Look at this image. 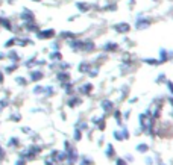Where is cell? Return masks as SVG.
I'll return each instance as SVG.
<instances>
[{
	"instance_id": "6da1fadb",
	"label": "cell",
	"mask_w": 173,
	"mask_h": 165,
	"mask_svg": "<svg viewBox=\"0 0 173 165\" xmlns=\"http://www.w3.org/2000/svg\"><path fill=\"white\" fill-rule=\"evenodd\" d=\"M41 151H43V147H41V145H38V144H31V145H28L26 148H23V150L18 151V158L26 159V161L29 162V161L36 159L39 155H41Z\"/></svg>"
},
{
	"instance_id": "7a4b0ae2",
	"label": "cell",
	"mask_w": 173,
	"mask_h": 165,
	"mask_svg": "<svg viewBox=\"0 0 173 165\" xmlns=\"http://www.w3.org/2000/svg\"><path fill=\"white\" fill-rule=\"evenodd\" d=\"M35 35L38 40H52V38H55L56 32L55 29H39Z\"/></svg>"
},
{
	"instance_id": "3957f363",
	"label": "cell",
	"mask_w": 173,
	"mask_h": 165,
	"mask_svg": "<svg viewBox=\"0 0 173 165\" xmlns=\"http://www.w3.org/2000/svg\"><path fill=\"white\" fill-rule=\"evenodd\" d=\"M44 79V71L39 70V68H35V70H31L29 71V80L34 82V83H38Z\"/></svg>"
},
{
	"instance_id": "277c9868",
	"label": "cell",
	"mask_w": 173,
	"mask_h": 165,
	"mask_svg": "<svg viewBox=\"0 0 173 165\" xmlns=\"http://www.w3.org/2000/svg\"><path fill=\"white\" fill-rule=\"evenodd\" d=\"M20 18H21L23 23H34V21H35V14H34L31 9L23 8L21 14H20Z\"/></svg>"
},
{
	"instance_id": "5b68a950",
	"label": "cell",
	"mask_w": 173,
	"mask_h": 165,
	"mask_svg": "<svg viewBox=\"0 0 173 165\" xmlns=\"http://www.w3.org/2000/svg\"><path fill=\"white\" fill-rule=\"evenodd\" d=\"M96 50V43L91 41V40H85L82 41V47H81V52L82 53H91Z\"/></svg>"
},
{
	"instance_id": "8992f818",
	"label": "cell",
	"mask_w": 173,
	"mask_h": 165,
	"mask_svg": "<svg viewBox=\"0 0 173 165\" xmlns=\"http://www.w3.org/2000/svg\"><path fill=\"white\" fill-rule=\"evenodd\" d=\"M6 59H9V62H14V64H20L21 56L15 48H9V52L6 53Z\"/></svg>"
},
{
	"instance_id": "52a82bcc",
	"label": "cell",
	"mask_w": 173,
	"mask_h": 165,
	"mask_svg": "<svg viewBox=\"0 0 173 165\" xmlns=\"http://www.w3.org/2000/svg\"><path fill=\"white\" fill-rule=\"evenodd\" d=\"M20 145H21V139L18 136H11L6 143V147L11 150H17V148H20Z\"/></svg>"
},
{
	"instance_id": "ba28073f",
	"label": "cell",
	"mask_w": 173,
	"mask_h": 165,
	"mask_svg": "<svg viewBox=\"0 0 173 165\" xmlns=\"http://www.w3.org/2000/svg\"><path fill=\"white\" fill-rule=\"evenodd\" d=\"M93 90H94V86H93V83H90V82H85V83H82L81 86H79V93H81L82 96H90L91 93H93Z\"/></svg>"
},
{
	"instance_id": "9c48e42d",
	"label": "cell",
	"mask_w": 173,
	"mask_h": 165,
	"mask_svg": "<svg viewBox=\"0 0 173 165\" xmlns=\"http://www.w3.org/2000/svg\"><path fill=\"white\" fill-rule=\"evenodd\" d=\"M81 103H82V98L79 97L77 94H73V96H70L67 98V106L69 108H76V106H79Z\"/></svg>"
},
{
	"instance_id": "30bf717a",
	"label": "cell",
	"mask_w": 173,
	"mask_h": 165,
	"mask_svg": "<svg viewBox=\"0 0 173 165\" xmlns=\"http://www.w3.org/2000/svg\"><path fill=\"white\" fill-rule=\"evenodd\" d=\"M56 80L62 85V83H65V82H70V80H72V76H70L69 71H58V73H56Z\"/></svg>"
},
{
	"instance_id": "8fae6325",
	"label": "cell",
	"mask_w": 173,
	"mask_h": 165,
	"mask_svg": "<svg viewBox=\"0 0 173 165\" xmlns=\"http://www.w3.org/2000/svg\"><path fill=\"white\" fill-rule=\"evenodd\" d=\"M114 30L115 32H118V33H128L129 30H131V24H128V23H117V24H114Z\"/></svg>"
},
{
	"instance_id": "7c38bea8",
	"label": "cell",
	"mask_w": 173,
	"mask_h": 165,
	"mask_svg": "<svg viewBox=\"0 0 173 165\" xmlns=\"http://www.w3.org/2000/svg\"><path fill=\"white\" fill-rule=\"evenodd\" d=\"M149 26H150V20L149 18H137V21H135V28L138 30L147 29Z\"/></svg>"
},
{
	"instance_id": "4fadbf2b",
	"label": "cell",
	"mask_w": 173,
	"mask_h": 165,
	"mask_svg": "<svg viewBox=\"0 0 173 165\" xmlns=\"http://www.w3.org/2000/svg\"><path fill=\"white\" fill-rule=\"evenodd\" d=\"M100 108H102L103 112H106V114H108V112H114V103H112L111 100H108V98L100 101Z\"/></svg>"
},
{
	"instance_id": "5bb4252c",
	"label": "cell",
	"mask_w": 173,
	"mask_h": 165,
	"mask_svg": "<svg viewBox=\"0 0 173 165\" xmlns=\"http://www.w3.org/2000/svg\"><path fill=\"white\" fill-rule=\"evenodd\" d=\"M91 67H93V65L90 64L88 61H82L81 64H79V67H77V71L81 73V74H88L90 70H91Z\"/></svg>"
},
{
	"instance_id": "9a60e30c",
	"label": "cell",
	"mask_w": 173,
	"mask_h": 165,
	"mask_svg": "<svg viewBox=\"0 0 173 165\" xmlns=\"http://www.w3.org/2000/svg\"><path fill=\"white\" fill-rule=\"evenodd\" d=\"M23 28H24V30L28 32V33H36L38 30H39V28H38V24L34 21V23H23Z\"/></svg>"
},
{
	"instance_id": "2e32d148",
	"label": "cell",
	"mask_w": 173,
	"mask_h": 165,
	"mask_svg": "<svg viewBox=\"0 0 173 165\" xmlns=\"http://www.w3.org/2000/svg\"><path fill=\"white\" fill-rule=\"evenodd\" d=\"M61 88H62L64 93L67 94L69 97L74 94V85H73V82H72V80H70V82H65V83H62V85H61Z\"/></svg>"
},
{
	"instance_id": "e0dca14e",
	"label": "cell",
	"mask_w": 173,
	"mask_h": 165,
	"mask_svg": "<svg viewBox=\"0 0 173 165\" xmlns=\"http://www.w3.org/2000/svg\"><path fill=\"white\" fill-rule=\"evenodd\" d=\"M49 59L52 62H61L62 61V53H61V50H52V52L49 53Z\"/></svg>"
},
{
	"instance_id": "ac0fdd59",
	"label": "cell",
	"mask_w": 173,
	"mask_h": 165,
	"mask_svg": "<svg viewBox=\"0 0 173 165\" xmlns=\"http://www.w3.org/2000/svg\"><path fill=\"white\" fill-rule=\"evenodd\" d=\"M23 67L28 70H34V67H36V56H31L28 59L23 61Z\"/></svg>"
},
{
	"instance_id": "d6986e66",
	"label": "cell",
	"mask_w": 173,
	"mask_h": 165,
	"mask_svg": "<svg viewBox=\"0 0 173 165\" xmlns=\"http://www.w3.org/2000/svg\"><path fill=\"white\" fill-rule=\"evenodd\" d=\"M67 46L73 50V52H81V47H82V40H72V41H69L67 43Z\"/></svg>"
},
{
	"instance_id": "ffe728a7",
	"label": "cell",
	"mask_w": 173,
	"mask_h": 165,
	"mask_svg": "<svg viewBox=\"0 0 173 165\" xmlns=\"http://www.w3.org/2000/svg\"><path fill=\"white\" fill-rule=\"evenodd\" d=\"M102 50L105 53H114V52H117V50H118V44H115V43H106V44H103Z\"/></svg>"
},
{
	"instance_id": "44dd1931",
	"label": "cell",
	"mask_w": 173,
	"mask_h": 165,
	"mask_svg": "<svg viewBox=\"0 0 173 165\" xmlns=\"http://www.w3.org/2000/svg\"><path fill=\"white\" fill-rule=\"evenodd\" d=\"M35 43L31 38H20L17 36V47H28V46H34Z\"/></svg>"
},
{
	"instance_id": "7402d4cb",
	"label": "cell",
	"mask_w": 173,
	"mask_h": 165,
	"mask_svg": "<svg viewBox=\"0 0 173 165\" xmlns=\"http://www.w3.org/2000/svg\"><path fill=\"white\" fill-rule=\"evenodd\" d=\"M18 68H20V64H14V62H11V64H8V65L3 67V73L5 74H12V73H15Z\"/></svg>"
},
{
	"instance_id": "603a6c76",
	"label": "cell",
	"mask_w": 173,
	"mask_h": 165,
	"mask_svg": "<svg viewBox=\"0 0 173 165\" xmlns=\"http://www.w3.org/2000/svg\"><path fill=\"white\" fill-rule=\"evenodd\" d=\"M0 26L5 28V29H6V30H9V32H14V26H12V23H11V20H9V18L2 17V21H0Z\"/></svg>"
},
{
	"instance_id": "cb8c5ba5",
	"label": "cell",
	"mask_w": 173,
	"mask_h": 165,
	"mask_svg": "<svg viewBox=\"0 0 173 165\" xmlns=\"http://www.w3.org/2000/svg\"><path fill=\"white\" fill-rule=\"evenodd\" d=\"M15 46H17V36H11L9 40H6V43L3 44V47L8 48V50L9 48H14Z\"/></svg>"
},
{
	"instance_id": "d4e9b609",
	"label": "cell",
	"mask_w": 173,
	"mask_h": 165,
	"mask_svg": "<svg viewBox=\"0 0 173 165\" xmlns=\"http://www.w3.org/2000/svg\"><path fill=\"white\" fill-rule=\"evenodd\" d=\"M105 153H106V158H108V159H114L115 158V148H114V145L112 144L106 145V151H105Z\"/></svg>"
},
{
	"instance_id": "484cf974",
	"label": "cell",
	"mask_w": 173,
	"mask_h": 165,
	"mask_svg": "<svg viewBox=\"0 0 173 165\" xmlns=\"http://www.w3.org/2000/svg\"><path fill=\"white\" fill-rule=\"evenodd\" d=\"M43 96H44V97H52V96H55V86H53V85H46V86H44Z\"/></svg>"
},
{
	"instance_id": "4316f807",
	"label": "cell",
	"mask_w": 173,
	"mask_h": 165,
	"mask_svg": "<svg viewBox=\"0 0 173 165\" xmlns=\"http://www.w3.org/2000/svg\"><path fill=\"white\" fill-rule=\"evenodd\" d=\"M14 82H15V83H17L18 86H23V88H24L26 85L29 83V79H26L24 76H17V77L14 79Z\"/></svg>"
},
{
	"instance_id": "83f0119b",
	"label": "cell",
	"mask_w": 173,
	"mask_h": 165,
	"mask_svg": "<svg viewBox=\"0 0 173 165\" xmlns=\"http://www.w3.org/2000/svg\"><path fill=\"white\" fill-rule=\"evenodd\" d=\"M135 150L138 151V153H147L149 151V145L146 144V143H140V144H137V147H135Z\"/></svg>"
},
{
	"instance_id": "f1b7e54d",
	"label": "cell",
	"mask_w": 173,
	"mask_h": 165,
	"mask_svg": "<svg viewBox=\"0 0 173 165\" xmlns=\"http://www.w3.org/2000/svg\"><path fill=\"white\" fill-rule=\"evenodd\" d=\"M169 58H170V55H169L167 50H159V59H158L159 64H161V62H167Z\"/></svg>"
},
{
	"instance_id": "f546056e",
	"label": "cell",
	"mask_w": 173,
	"mask_h": 165,
	"mask_svg": "<svg viewBox=\"0 0 173 165\" xmlns=\"http://www.w3.org/2000/svg\"><path fill=\"white\" fill-rule=\"evenodd\" d=\"M61 38L62 40H65V41H72V40H74L76 38V35L73 33V32H61Z\"/></svg>"
},
{
	"instance_id": "4dcf8cb0",
	"label": "cell",
	"mask_w": 173,
	"mask_h": 165,
	"mask_svg": "<svg viewBox=\"0 0 173 165\" xmlns=\"http://www.w3.org/2000/svg\"><path fill=\"white\" fill-rule=\"evenodd\" d=\"M21 114L20 112H12L11 115H9V121H12V123H20L21 121Z\"/></svg>"
},
{
	"instance_id": "1f68e13d",
	"label": "cell",
	"mask_w": 173,
	"mask_h": 165,
	"mask_svg": "<svg viewBox=\"0 0 173 165\" xmlns=\"http://www.w3.org/2000/svg\"><path fill=\"white\" fill-rule=\"evenodd\" d=\"M43 93H44V86L43 85H35L32 88V94L34 96H43Z\"/></svg>"
},
{
	"instance_id": "d6a6232c",
	"label": "cell",
	"mask_w": 173,
	"mask_h": 165,
	"mask_svg": "<svg viewBox=\"0 0 173 165\" xmlns=\"http://www.w3.org/2000/svg\"><path fill=\"white\" fill-rule=\"evenodd\" d=\"M82 130L81 129H77V127H74V130H73V139H74V141L76 143H79V141H81V139H82Z\"/></svg>"
},
{
	"instance_id": "836d02e7",
	"label": "cell",
	"mask_w": 173,
	"mask_h": 165,
	"mask_svg": "<svg viewBox=\"0 0 173 165\" xmlns=\"http://www.w3.org/2000/svg\"><path fill=\"white\" fill-rule=\"evenodd\" d=\"M70 64H69V62H58V68H59V71H69L70 70Z\"/></svg>"
},
{
	"instance_id": "e575fe53",
	"label": "cell",
	"mask_w": 173,
	"mask_h": 165,
	"mask_svg": "<svg viewBox=\"0 0 173 165\" xmlns=\"http://www.w3.org/2000/svg\"><path fill=\"white\" fill-rule=\"evenodd\" d=\"M9 106V100L8 98H0V112H3Z\"/></svg>"
},
{
	"instance_id": "d590c367",
	"label": "cell",
	"mask_w": 173,
	"mask_h": 165,
	"mask_svg": "<svg viewBox=\"0 0 173 165\" xmlns=\"http://www.w3.org/2000/svg\"><path fill=\"white\" fill-rule=\"evenodd\" d=\"M81 165H93L94 162H93V159L91 158H88V156H82L81 158V162H79Z\"/></svg>"
},
{
	"instance_id": "8d00e7d4",
	"label": "cell",
	"mask_w": 173,
	"mask_h": 165,
	"mask_svg": "<svg viewBox=\"0 0 173 165\" xmlns=\"http://www.w3.org/2000/svg\"><path fill=\"white\" fill-rule=\"evenodd\" d=\"M114 118H115L117 124H122V112L118 109H114Z\"/></svg>"
},
{
	"instance_id": "74e56055",
	"label": "cell",
	"mask_w": 173,
	"mask_h": 165,
	"mask_svg": "<svg viewBox=\"0 0 173 165\" xmlns=\"http://www.w3.org/2000/svg\"><path fill=\"white\" fill-rule=\"evenodd\" d=\"M76 127H77V129H81V130L84 132V130L88 129V123H87V121H79V123L76 124Z\"/></svg>"
},
{
	"instance_id": "f35d334b",
	"label": "cell",
	"mask_w": 173,
	"mask_h": 165,
	"mask_svg": "<svg viewBox=\"0 0 173 165\" xmlns=\"http://www.w3.org/2000/svg\"><path fill=\"white\" fill-rule=\"evenodd\" d=\"M112 136L117 139V141H125V139H123V135H122V130H114V132H112Z\"/></svg>"
},
{
	"instance_id": "ab89813d",
	"label": "cell",
	"mask_w": 173,
	"mask_h": 165,
	"mask_svg": "<svg viewBox=\"0 0 173 165\" xmlns=\"http://www.w3.org/2000/svg\"><path fill=\"white\" fill-rule=\"evenodd\" d=\"M144 62H146V64H149V65H158L159 64V61L158 59H153V58H146Z\"/></svg>"
},
{
	"instance_id": "60d3db41",
	"label": "cell",
	"mask_w": 173,
	"mask_h": 165,
	"mask_svg": "<svg viewBox=\"0 0 173 165\" xmlns=\"http://www.w3.org/2000/svg\"><path fill=\"white\" fill-rule=\"evenodd\" d=\"M97 73H99V67H91L88 76H90V77H94V76H97Z\"/></svg>"
},
{
	"instance_id": "b9f144b4",
	"label": "cell",
	"mask_w": 173,
	"mask_h": 165,
	"mask_svg": "<svg viewBox=\"0 0 173 165\" xmlns=\"http://www.w3.org/2000/svg\"><path fill=\"white\" fill-rule=\"evenodd\" d=\"M21 133H26V135H32L34 132H32V129L29 127V126H23V127H21Z\"/></svg>"
},
{
	"instance_id": "7bdbcfd3",
	"label": "cell",
	"mask_w": 173,
	"mask_h": 165,
	"mask_svg": "<svg viewBox=\"0 0 173 165\" xmlns=\"http://www.w3.org/2000/svg\"><path fill=\"white\" fill-rule=\"evenodd\" d=\"M115 165H128V161L123 158H115Z\"/></svg>"
},
{
	"instance_id": "ee69618b",
	"label": "cell",
	"mask_w": 173,
	"mask_h": 165,
	"mask_svg": "<svg viewBox=\"0 0 173 165\" xmlns=\"http://www.w3.org/2000/svg\"><path fill=\"white\" fill-rule=\"evenodd\" d=\"M77 8L81 9L82 12H85V11H88V9H90V5H87V3H77Z\"/></svg>"
},
{
	"instance_id": "f6af8a7d",
	"label": "cell",
	"mask_w": 173,
	"mask_h": 165,
	"mask_svg": "<svg viewBox=\"0 0 173 165\" xmlns=\"http://www.w3.org/2000/svg\"><path fill=\"white\" fill-rule=\"evenodd\" d=\"M44 165H58V164H56L55 161H53L50 156H47V158L44 159Z\"/></svg>"
},
{
	"instance_id": "bcb514c9",
	"label": "cell",
	"mask_w": 173,
	"mask_h": 165,
	"mask_svg": "<svg viewBox=\"0 0 173 165\" xmlns=\"http://www.w3.org/2000/svg\"><path fill=\"white\" fill-rule=\"evenodd\" d=\"M5 158H6V150L2 147V144H0V162H2Z\"/></svg>"
},
{
	"instance_id": "7dc6e473",
	"label": "cell",
	"mask_w": 173,
	"mask_h": 165,
	"mask_svg": "<svg viewBox=\"0 0 173 165\" xmlns=\"http://www.w3.org/2000/svg\"><path fill=\"white\" fill-rule=\"evenodd\" d=\"M122 135H123V139H129V130H128V127H122Z\"/></svg>"
},
{
	"instance_id": "c3c4849f",
	"label": "cell",
	"mask_w": 173,
	"mask_h": 165,
	"mask_svg": "<svg viewBox=\"0 0 173 165\" xmlns=\"http://www.w3.org/2000/svg\"><path fill=\"white\" fill-rule=\"evenodd\" d=\"M14 165H28V161L26 159H21V158H18L17 161H15V164Z\"/></svg>"
},
{
	"instance_id": "681fc988",
	"label": "cell",
	"mask_w": 173,
	"mask_h": 165,
	"mask_svg": "<svg viewBox=\"0 0 173 165\" xmlns=\"http://www.w3.org/2000/svg\"><path fill=\"white\" fill-rule=\"evenodd\" d=\"M167 88H169V91H170V94L173 96V82H172V80H169V82H167Z\"/></svg>"
},
{
	"instance_id": "f907efd6",
	"label": "cell",
	"mask_w": 173,
	"mask_h": 165,
	"mask_svg": "<svg viewBox=\"0 0 173 165\" xmlns=\"http://www.w3.org/2000/svg\"><path fill=\"white\" fill-rule=\"evenodd\" d=\"M3 82H5V73L3 70H0V85H3Z\"/></svg>"
},
{
	"instance_id": "816d5d0a",
	"label": "cell",
	"mask_w": 173,
	"mask_h": 165,
	"mask_svg": "<svg viewBox=\"0 0 173 165\" xmlns=\"http://www.w3.org/2000/svg\"><path fill=\"white\" fill-rule=\"evenodd\" d=\"M166 80V74H159V77H158V82H164Z\"/></svg>"
},
{
	"instance_id": "f5cc1de1",
	"label": "cell",
	"mask_w": 173,
	"mask_h": 165,
	"mask_svg": "<svg viewBox=\"0 0 173 165\" xmlns=\"http://www.w3.org/2000/svg\"><path fill=\"white\" fill-rule=\"evenodd\" d=\"M146 164H147V165H153V159L152 158H146Z\"/></svg>"
},
{
	"instance_id": "db71d44e",
	"label": "cell",
	"mask_w": 173,
	"mask_h": 165,
	"mask_svg": "<svg viewBox=\"0 0 173 165\" xmlns=\"http://www.w3.org/2000/svg\"><path fill=\"white\" fill-rule=\"evenodd\" d=\"M6 58V55L3 53V52H0V61H2V59H5Z\"/></svg>"
},
{
	"instance_id": "11a10c76",
	"label": "cell",
	"mask_w": 173,
	"mask_h": 165,
	"mask_svg": "<svg viewBox=\"0 0 173 165\" xmlns=\"http://www.w3.org/2000/svg\"><path fill=\"white\" fill-rule=\"evenodd\" d=\"M0 21H2V17H0Z\"/></svg>"
}]
</instances>
